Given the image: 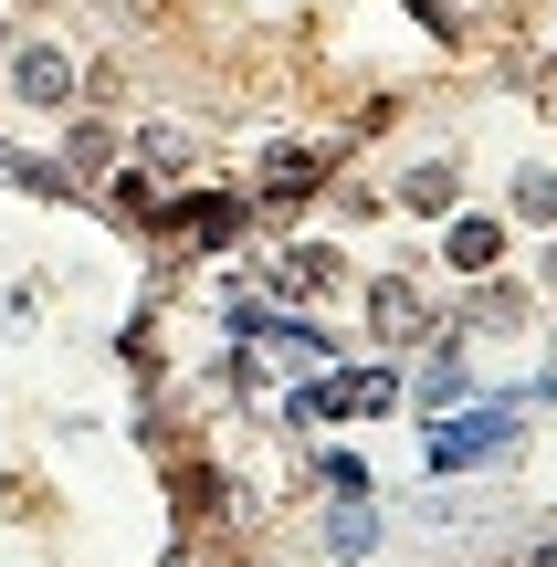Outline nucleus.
Listing matches in <instances>:
<instances>
[{
    "label": "nucleus",
    "mask_w": 557,
    "mask_h": 567,
    "mask_svg": "<svg viewBox=\"0 0 557 567\" xmlns=\"http://www.w3.org/2000/svg\"><path fill=\"white\" fill-rule=\"evenodd\" d=\"M505 452H516V410H463V421L432 431V463H442V473H463V463H505Z\"/></svg>",
    "instance_id": "f257e3e1"
},
{
    "label": "nucleus",
    "mask_w": 557,
    "mask_h": 567,
    "mask_svg": "<svg viewBox=\"0 0 557 567\" xmlns=\"http://www.w3.org/2000/svg\"><path fill=\"white\" fill-rule=\"evenodd\" d=\"M11 95L21 105H74V63H63L53 42H21L11 53Z\"/></svg>",
    "instance_id": "f03ea898"
},
{
    "label": "nucleus",
    "mask_w": 557,
    "mask_h": 567,
    "mask_svg": "<svg viewBox=\"0 0 557 567\" xmlns=\"http://www.w3.org/2000/svg\"><path fill=\"white\" fill-rule=\"evenodd\" d=\"M369 326H379V337H421V326H432V305H421L411 284H369Z\"/></svg>",
    "instance_id": "7ed1b4c3"
},
{
    "label": "nucleus",
    "mask_w": 557,
    "mask_h": 567,
    "mask_svg": "<svg viewBox=\"0 0 557 567\" xmlns=\"http://www.w3.org/2000/svg\"><path fill=\"white\" fill-rule=\"evenodd\" d=\"M495 252H505V231H495V221H453L442 264H453V274H495Z\"/></svg>",
    "instance_id": "20e7f679"
},
{
    "label": "nucleus",
    "mask_w": 557,
    "mask_h": 567,
    "mask_svg": "<svg viewBox=\"0 0 557 567\" xmlns=\"http://www.w3.org/2000/svg\"><path fill=\"white\" fill-rule=\"evenodd\" d=\"M231 221H243L231 200H179L168 210V231H189V243H231Z\"/></svg>",
    "instance_id": "39448f33"
},
{
    "label": "nucleus",
    "mask_w": 557,
    "mask_h": 567,
    "mask_svg": "<svg viewBox=\"0 0 557 567\" xmlns=\"http://www.w3.org/2000/svg\"><path fill=\"white\" fill-rule=\"evenodd\" d=\"M327 274H337V252H316V243L285 252V284H327Z\"/></svg>",
    "instance_id": "423d86ee"
},
{
    "label": "nucleus",
    "mask_w": 557,
    "mask_h": 567,
    "mask_svg": "<svg viewBox=\"0 0 557 567\" xmlns=\"http://www.w3.org/2000/svg\"><path fill=\"white\" fill-rule=\"evenodd\" d=\"M411 210H453V168H421V179H411Z\"/></svg>",
    "instance_id": "0eeeda50"
},
{
    "label": "nucleus",
    "mask_w": 557,
    "mask_h": 567,
    "mask_svg": "<svg viewBox=\"0 0 557 567\" xmlns=\"http://www.w3.org/2000/svg\"><path fill=\"white\" fill-rule=\"evenodd\" d=\"M264 189H274V200H295V189H316V158H274V179H264Z\"/></svg>",
    "instance_id": "6e6552de"
},
{
    "label": "nucleus",
    "mask_w": 557,
    "mask_h": 567,
    "mask_svg": "<svg viewBox=\"0 0 557 567\" xmlns=\"http://www.w3.org/2000/svg\"><path fill=\"white\" fill-rule=\"evenodd\" d=\"M547 284H557V252H547Z\"/></svg>",
    "instance_id": "1a4fd4ad"
}]
</instances>
